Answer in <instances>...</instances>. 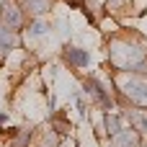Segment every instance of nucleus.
I'll return each instance as SVG.
<instances>
[{
    "label": "nucleus",
    "mask_w": 147,
    "mask_h": 147,
    "mask_svg": "<svg viewBox=\"0 0 147 147\" xmlns=\"http://www.w3.org/2000/svg\"><path fill=\"white\" fill-rule=\"evenodd\" d=\"M106 129H109V134H119L121 129H119V116H106Z\"/></svg>",
    "instance_id": "nucleus-8"
},
{
    "label": "nucleus",
    "mask_w": 147,
    "mask_h": 147,
    "mask_svg": "<svg viewBox=\"0 0 147 147\" xmlns=\"http://www.w3.org/2000/svg\"><path fill=\"white\" fill-rule=\"evenodd\" d=\"M44 31H47V23H41V21H36V23L31 26V31H28V34H31V36H39V34H44Z\"/></svg>",
    "instance_id": "nucleus-9"
},
{
    "label": "nucleus",
    "mask_w": 147,
    "mask_h": 147,
    "mask_svg": "<svg viewBox=\"0 0 147 147\" xmlns=\"http://www.w3.org/2000/svg\"><path fill=\"white\" fill-rule=\"evenodd\" d=\"M67 59H70L72 65H78V67H83V65L88 62V54H85L83 49H67Z\"/></svg>",
    "instance_id": "nucleus-7"
},
{
    "label": "nucleus",
    "mask_w": 147,
    "mask_h": 147,
    "mask_svg": "<svg viewBox=\"0 0 147 147\" xmlns=\"http://www.w3.org/2000/svg\"><path fill=\"white\" fill-rule=\"evenodd\" d=\"M16 41H18V39H16V31L0 23V59H5L8 49H13V47H16Z\"/></svg>",
    "instance_id": "nucleus-3"
},
{
    "label": "nucleus",
    "mask_w": 147,
    "mask_h": 147,
    "mask_svg": "<svg viewBox=\"0 0 147 147\" xmlns=\"http://www.w3.org/2000/svg\"><path fill=\"white\" fill-rule=\"evenodd\" d=\"M124 116H127V121H129V124H134L140 132H147V119H145V116H140L137 111H127Z\"/></svg>",
    "instance_id": "nucleus-6"
},
{
    "label": "nucleus",
    "mask_w": 147,
    "mask_h": 147,
    "mask_svg": "<svg viewBox=\"0 0 147 147\" xmlns=\"http://www.w3.org/2000/svg\"><path fill=\"white\" fill-rule=\"evenodd\" d=\"M124 93H127V98H132L134 103L147 106V80H129V83L124 85Z\"/></svg>",
    "instance_id": "nucleus-2"
},
{
    "label": "nucleus",
    "mask_w": 147,
    "mask_h": 147,
    "mask_svg": "<svg viewBox=\"0 0 147 147\" xmlns=\"http://www.w3.org/2000/svg\"><path fill=\"white\" fill-rule=\"evenodd\" d=\"M114 3H127V0H114Z\"/></svg>",
    "instance_id": "nucleus-11"
},
{
    "label": "nucleus",
    "mask_w": 147,
    "mask_h": 147,
    "mask_svg": "<svg viewBox=\"0 0 147 147\" xmlns=\"http://www.w3.org/2000/svg\"><path fill=\"white\" fill-rule=\"evenodd\" d=\"M21 5H23V10H28V13L39 16V13H44V10H47L49 0H21Z\"/></svg>",
    "instance_id": "nucleus-5"
},
{
    "label": "nucleus",
    "mask_w": 147,
    "mask_h": 147,
    "mask_svg": "<svg viewBox=\"0 0 147 147\" xmlns=\"http://www.w3.org/2000/svg\"><path fill=\"white\" fill-rule=\"evenodd\" d=\"M0 23L13 28V31H18L23 26V13H21V8L13 0H3V5H0Z\"/></svg>",
    "instance_id": "nucleus-1"
},
{
    "label": "nucleus",
    "mask_w": 147,
    "mask_h": 147,
    "mask_svg": "<svg viewBox=\"0 0 147 147\" xmlns=\"http://www.w3.org/2000/svg\"><path fill=\"white\" fill-rule=\"evenodd\" d=\"M5 119H8V116H5V114H0V124H3V121H5Z\"/></svg>",
    "instance_id": "nucleus-10"
},
{
    "label": "nucleus",
    "mask_w": 147,
    "mask_h": 147,
    "mask_svg": "<svg viewBox=\"0 0 147 147\" xmlns=\"http://www.w3.org/2000/svg\"><path fill=\"white\" fill-rule=\"evenodd\" d=\"M114 145L116 147H137V134H134V129H121L119 134H114Z\"/></svg>",
    "instance_id": "nucleus-4"
}]
</instances>
